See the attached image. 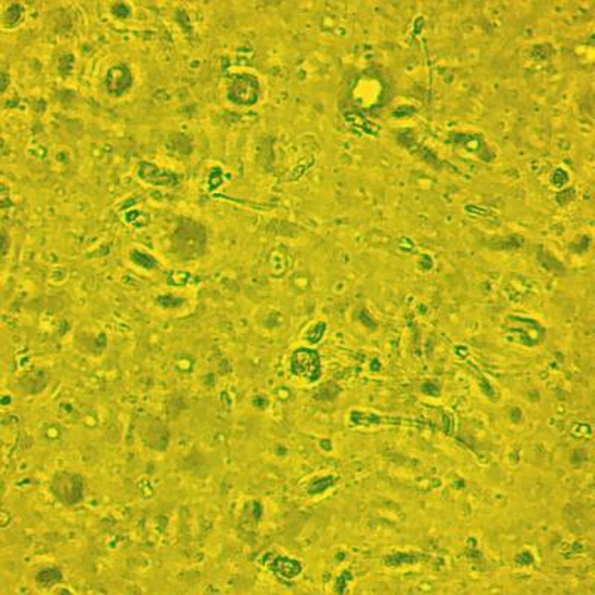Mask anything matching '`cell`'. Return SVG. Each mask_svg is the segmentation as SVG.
I'll use <instances>...</instances> for the list:
<instances>
[{
    "instance_id": "7a4b0ae2",
    "label": "cell",
    "mask_w": 595,
    "mask_h": 595,
    "mask_svg": "<svg viewBox=\"0 0 595 595\" xmlns=\"http://www.w3.org/2000/svg\"><path fill=\"white\" fill-rule=\"evenodd\" d=\"M53 496L65 506L79 504L85 497V478L76 472L61 471L54 475L49 485Z\"/></svg>"
},
{
    "instance_id": "30bf717a",
    "label": "cell",
    "mask_w": 595,
    "mask_h": 595,
    "mask_svg": "<svg viewBox=\"0 0 595 595\" xmlns=\"http://www.w3.org/2000/svg\"><path fill=\"white\" fill-rule=\"evenodd\" d=\"M36 579L42 587H53V585H57L63 579V575L60 568L49 567V568H44V570L36 576Z\"/></svg>"
},
{
    "instance_id": "52a82bcc",
    "label": "cell",
    "mask_w": 595,
    "mask_h": 595,
    "mask_svg": "<svg viewBox=\"0 0 595 595\" xmlns=\"http://www.w3.org/2000/svg\"><path fill=\"white\" fill-rule=\"evenodd\" d=\"M142 438L154 450H166L169 445V430L158 420H150L142 430Z\"/></svg>"
},
{
    "instance_id": "277c9868",
    "label": "cell",
    "mask_w": 595,
    "mask_h": 595,
    "mask_svg": "<svg viewBox=\"0 0 595 595\" xmlns=\"http://www.w3.org/2000/svg\"><path fill=\"white\" fill-rule=\"evenodd\" d=\"M226 97L234 105L251 106L259 97V82L253 74L240 73L235 74L228 85Z\"/></svg>"
},
{
    "instance_id": "7c38bea8",
    "label": "cell",
    "mask_w": 595,
    "mask_h": 595,
    "mask_svg": "<svg viewBox=\"0 0 595 595\" xmlns=\"http://www.w3.org/2000/svg\"><path fill=\"white\" fill-rule=\"evenodd\" d=\"M110 12L112 15H115L117 18H129L131 15V8L126 4H115L112 5Z\"/></svg>"
},
{
    "instance_id": "4fadbf2b",
    "label": "cell",
    "mask_w": 595,
    "mask_h": 595,
    "mask_svg": "<svg viewBox=\"0 0 595 595\" xmlns=\"http://www.w3.org/2000/svg\"><path fill=\"white\" fill-rule=\"evenodd\" d=\"M6 250H8V237L5 235L4 237V253H6Z\"/></svg>"
},
{
    "instance_id": "ba28073f",
    "label": "cell",
    "mask_w": 595,
    "mask_h": 595,
    "mask_svg": "<svg viewBox=\"0 0 595 595\" xmlns=\"http://www.w3.org/2000/svg\"><path fill=\"white\" fill-rule=\"evenodd\" d=\"M301 564L292 558H275L273 570L285 579H294L301 573Z\"/></svg>"
},
{
    "instance_id": "6da1fadb",
    "label": "cell",
    "mask_w": 595,
    "mask_h": 595,
    "mask_svg": "<svg viewBox=\"0 0 595 595\" xmlns=\"http://www.w3.org/2000/svg\"><path fill=\"white\" fill-rule=\"evenodd\" d=\"M207 243L206 228L198 222L182 219L171 235V251L183 261L200 258Z\"/></svg>"
},
{
    "instance_id": "8fae6325",
    "label": "cell",
    "mask_w": 595,
    "mask_h": 595,
    "mask_svg": "<svg viewBox=\"0 0 595 595\" xmlns=\"http://www.w3.org/2000/svg\"><path fill=\"white\" fill-rule=\"evenodd\" d=\"M11 8H12V12H14V14H11L9 11H6L5 12V22L11 24V25H17V22H20V20L22 18L24 9L20 5H12Z\"/></svg>"
},
{
    "instance_id": "8992f818",
    "label": "cell",
    "mask_w": 595,
    "mask_h": 595,
    "mask_svg": "<svg viewBox=\"0 0 595 595\" xmlns=\"http://www.w3.org/2000/svg\"><path fill=\"white\" fill-rule=\"evenodd\" d=\"M137 176L140 177V181L158 188H173L179 183V176L176 173L164 170L162 167L157 166V164L149 161L138 162Z\"/></svg>"
},
{
    "instance_id": "3957f363",
    "label": "cell",
    "mask_w": 595,
    "mask_h": 595,
    "mask_svg": "<svg viewBox=\"0 0 595 595\" xmlns=\"http://www.w3.org/2000/svg\"><path fill=\"white\" fill-rule=\"evenodd\" d=\"M290 371L295 377L306 379L307 383L319 381L322 377L320 354L310 348H298L290 358Z\"/></svg>"
},
{
    "instance_id": "5b68a950",
    "label": "cell",
    "mask_w": 595,
    "mask_h": 595,
    "mask_svg": "<svg viewBox=\"0 0 595 595\" xmlns=\"http://www.w3.org/2000/svg\"><path fill=\"white\" fill-rule=\"evenodd\" d=\"M103 85L106 93L110 97H122L125 93H129L133 86V73L130 67L126 65L112 66L105 76Z\"/></svg>"
},
{
    "instance_id": "9c48e42d",
    "label": "cell",
    "mask_w": 595,
    "mask_h": 595,
    "mask_svg": "<svg viewBox=\"0 0 595 595\" xmlns=\"http://www.w3.org/2000/svg\"><path fill=\"white\" fill-rule=\"evenodd\" d=\"M130 259H131L133 263L138 265V267H142V268H146V270L158 268V261L154 256H150L149 253L140 251V250H137V249H134L130 253Z\"/></svg>"
}]
</instances>
